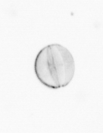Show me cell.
Wrapping results in <instances>:
<instances>
[{"mask_svg": "<svg viewBox=\"0 0 103 133\" xmlns=\"http://www.w3.org/2000/svg\"><path fill=\"white\" fill-rule=\"evenodd\" d=\"M36 75L42 84L57 89L66 87L74 76L75 65L71 53L57 44L44 47L38 53L34 65Z\"/></svg>", "mask_w": 103, "mask_h": 133, "instance_id": "cell-1", "label": "cell"}]
</instances>
